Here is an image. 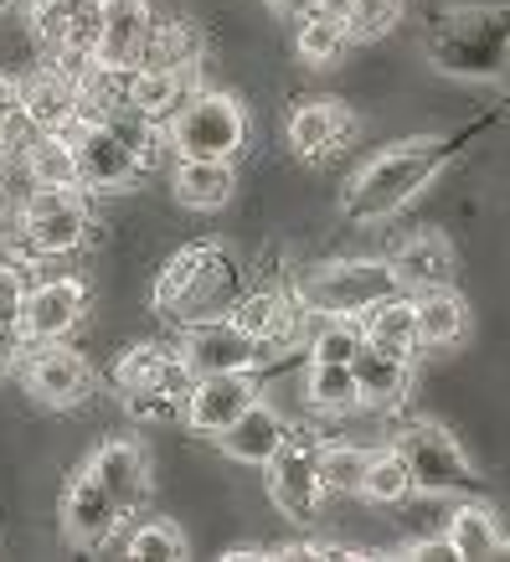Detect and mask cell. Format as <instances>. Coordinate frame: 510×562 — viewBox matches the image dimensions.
Listing matches in <instances>:
<instances>
[{
  "label": "cell",
  "instance_id": "obj_28",
  "mask_svg": "<svg viewBox=\"0 0 510 562\" xmlns=\"http://www.w3.org/2000/svg\"><path fill=\"white\" fill-rule=\"evenodd\" d=\"M412 305H418L423 351H454V346L469 336V305H464V294H454V284L412 294Z\"/></svg>",
  "mask_w": 510,
  "mask_h": 562
},
{
  "label": "cell",
  "instance_id": "obj_42",
  "mask_svg": "<svg viewBox=\"0 0 510 562\" xmlns=\"http://www.w3.org/2000/svg\"><path fill=\"white\" fill-rule=\"evenodd\" d=\"M21 357H26V341H21V330H16V325H0V372H11Z\"/></svg>",
  "mask_w": 510,
  "mask_h": 562
},
{
  "label": "cell",
  "instance_id": "obj_22",
  "mask_svg": "<svg viewBox=\"0 0 510 562\" xmlns=\"http://www.w3.org/2000/svg\"><path fill=\"white\" fill-rule=\"evenodd\" d=\"M284 434H290V424H284V413L273 408V403H248V413H242L233 428H222L217 443H222V454L227 460H238V464H263L273 460V449L284 443Z\"/></svg>",
  "mask_w": 510,
  "mask_h": 562
},
{
  "label": "cell",
  "instance_id": "obj_30",
  "mask_svg": "<svg viewBox=\"0 0 510 562\" xmlns=\"http://www.w3.org/2000/svg\"><path fill=\"white\" fill-rule=\"evenodd\" d=\"M21 176L26 187H78V155L63 130H36V139L21 150Z\"/></svg>",
  "mask_w": 510,
  "mask_h": 562
},
{
  "label": "cell",
  "instance_id": "obj_13",
  "mask_svg": "<svg viewBox=\"0 0 510 562\" xmlns=\"http://www.w3.org/2000/svg\"><path fill=\"white\" fill-rule=\"evenodd\" d=\"M88 315V284L78 273H52L42 284L26 290V305H21V341L42 346V341H68L72 330L83 325Z\"/></svg>",
  "mask_w": 510,
  "mask_h": 562
},
{
  "label": "cell",
  "instance_id": "obj_36",
  "mask_svg": "<svg viewBox=\"0 0 510 562\" xmlns=\"http://www.w3.org/2000/svg\"><path fill=\"white\" fill-rule=\"evenodd\" d=\"M366 501H376V506H403L408 495H418V480H412L408 460L397 454V449H376L372 454V470H366Z\"/></svg>",
  "mask_w": 510,
  "mask_h": 562
},
{
  "label": "cell",
  "instance_id": "obj_17",
  "mask_svg": "<svg viewBox=\"0 0 510 562\" xmlns=\"http://www.w3.org/2000/svg\"><path fill=\"white\" fill-rule=\"evenodd\" d=\"M356 135V109L345 99H305L290 114V150L299 160H330Z\"/></svg>",
  "mask_w": 510,
  "mask_h": 562
},
{
  "label": "cell",
  "instance_id": "obj_21",
  "mask_svg": "<svg viewBox=\"0 0 510 562\" xmlns=\"http://www.w3.org/2000/svg\"><path fill=\"white\" fill-rule=\"evenodd\" d=\"M392 269L403 279L408 294H423V290H443L454 284V248L443 238L439 227H418L412 238H403V248L392 254Z\"/></svg>",
  "mask_w": 510,
  "mask_h": 562
},
{
  "label": "cell",
  "instance_id": "obj_1",
  "mask_svg": "<svg viewBox=\"0 0 510 562\" xmlns=\"http://www.w3.org/2000/svg\"><path fill=\"white\" fill-rule=\"evenodd\" d=\"M443 160H449V139L439 135H412L387 145V150H376L366 166H356V176L340 191V217L366 222V227L397 217L439 176Z\"/></svg>",
  "mask_w": 510,
  "mask_h": 562
},
{
  "label": "cell",
  "instance_id": "obj_15",
  "mask_svg": "<svg viewBox=\"0 0 510 562\" xmlns=\"http://www.w3.org/2000/svg\"><path fill=\"white\" fill-rule=\"evenodd\" d=\"M248 403H258V382L253 372H217V376H196V387L186 392V418L181 424L202 439H217L222 428H233L248 413Z\"/></svg>",
  "mask_w": 510,
  "mask_h": 562
},
{
  "label": "cell",
  "instance_id": "obj_9",
  "mask_svg": "<svg viewBox=\"0 0 510 562\" xmlns=\"http://www.w3.org/2000/svg\"><path fill=\"white\" fill-rule=\"evenodd\" d=\"M392 449L408 460L412 480H418V495H460V491H475L479 485L475 464L464 454V443L443 424H433V418H408V424H397Z\"/></svg>",
  "mask_w": 510,
  "mask_h": 562
},
{
  "label": "cell",
  "instance_id": "obj_32",
  "mask_svg": "<svg viewBox=\"0 0 510 562\" xmlns=\"http://www.w3.org/2000/svg\"><path fill=\"white\" fill-rule=\"evenodd\" d=\"M305 397L315 413H356L361 382L351 361H309L305 367Z\"/></svg>",
  "mask_w": 510,
  "mask_h": 562
},
{
  "label": "cell",
  "instance_id": "obj_18",
  "mask_svg": "<svg viewBox=\"0 0 510 562\" xmlns=\"http://www.w3.org/2000/svg\"><path fill=\"white\" fill-rule=\"evenodd\" d=\"M155 32L150 0H99V47L93 57L109 68H139Z\"/></svg>",
  "mask_w": 510,
  "mask_h": 562
},
{
  "label": "cell",
  "instance_id": "obj_31",
  "mask_svg": "<svg viewBox=\"0 0 510 562\" xmlns=\"http://www.w3.org/2000/svg\"><path fill=\"white\" fill-rule=\"evenodd\" d=\"M449 542L460 552L464 562L469 558H506L510 542L506 531H500V516L490 506H479V501H464L460 512L449 516Z\"/></svg>",
  "mask_w": 510,
  "mask_h": 562
},
{
  "label": "cell",
  "instance_id": "obj_14",
  "mask_svg": "<svg viewBox=\"0 0 510 562\" xmlns=\"http://www.w3.org/2000/svg\"><path fill=\"white\" fill-rule=\"evenodd\" d=\"M120 527H124L120 501L103 491V480L83 464V470L68 480V491H63V537H68L72 547L93 552V547L114 542V531Z\"/></svg>",
  "mask_w": 510,
  "mask_h": 562
},
{
  "label": "cell",
  "instance_id": "obj_7",
  "mask_svg": "<svg viewBox=\"0 0 510 562\" xmlns=\"http://www.w3.org/2000/svg\"><path fill=\"white\" fill-rule=\"evenodd\" d=\"M320 449L325 439L309 424H290L284 443L273 449V460L263 464V485H269L273 512L294 521V527H309L320 516L325 485H320Z\"/></svg>",
  "mask_w": 510,
  "mask_h": 562
},
{
  "label": "cell",
  "instance_id": "obj_43",
  "mask_svg": "<svg viewBox=\"0 0 510 562\" xmlns=\"http://www.w3.org/2000/svg\"><path fill=\"white\" fill-rule=\"evenodd\" d=\"M21 114V78L0 72V124H11Z\"/></svg>",
  "mask_w": 510,
  "mask_h": 562
},
{
  "label": "cell",
  "instance_id": "obj_5",
  "mask_svg": "<svg viewBox=\"0 0 510 562\" xmlns=\"http://www.w3.org/2000/svg\"><path fill=\"white\" fill-rule=\"evenodd\" d=\"M294 290L315 315H356L361 321L372 305L403 290V279L392 269V258H336V263L309 269Z\"/></svg>",
  "mask_w": 510,
  "mask_h": 562
},
{
  "label": "cell",
  "instance_id": "obj_19",
  "mask_svg": "<svg viewBox=\"0 0 510 562\" xmlns=\"http://www.w3.org/2000/svg\"><path fill=\"white\" fill-rule=\"evenodd\" d=\"M21 114L36 124V130H68L78 120V72L57 68V63H36L26 78H21Z\"/></svg>",
  "mask_w": 510,
  "mask_h": 562
},
{
  "label": "cell",
  "instance_id": "obj_10",
  "mask_svg": "<svg viewBox=\"0 0 510 562\" xmlns=\"http://www.w3.org/2000/svg\"><path fill=\"white\" fill-rule=\"evenodd\" d=\"M26 32L47 63L83 72L93 63V47H99V0H32Z\"/></svg>",
  "mask_w": 510,
  "mask_h": 562
},
{
  "label": "cell",
  "instance_id": "obj_2",
  "mask_svg": "<svg viewBox=\"0 0 510 562\" xmlns=\"http://www.w3.org/2000/svg\"><path fill=\"white\" fill-rule=\"evenodd\" d=\"M242 294V269L227 243H186L181 254H170L155 279V315H166L170 325H202L222 321L238 305Z\"/></svg>",
  "mask_w": 510,
  "mask_h": 562
},
{
  "label": "cell",
  "instance_id": "obj_12",
  "mask_svg": "<svg viewBox=\"0 0 510 562\" xmlns=\"http://www.w3.org/2000/svg\"><path fill=\"white\" fill-rule=\"evenodd\" d=\"M181 357L196 376H217V372H258L263 361H273V346L238 330L227 321H202L181 330Z\"/></svg>",
  "mask_w": 510,
  "mask_h": 562
},
{
  "label": "cell",
  "instance_id": "obj_40",
  "mask_svg": "<svg viewBox=\"0 0 510 562\" xmlns=\"http://www.w3.org/2000/svg\"><path fill=\"white\" fill-rule=\"evenodd\" d=\"M26 273H21L16 258H0V325H16L21 305H26Z\"/></svg>",
  "mask_w": 510,
  "mask_h": 562
},
{
  "label": "cell",
  "instance_id": "obj_39",
  "mask_svg": "<svg viewBox=\"0 0 510 562\" xmlns=\"http://www.w3.org/2000/svg\"><path fill=\"white\" fill-rule=\"evenodd\" d=\"M120 403L129 418L139 424H170V418H186V397H170V392H120Z\"/></svg>",
  "mask_w": 510,
  "mask_h": 562
},
{
  "label": "cell",
  "instance_id": "obj_44",
  "mask_svg": "<svg viewBox=\"0 0 510 562\" xmlns=\"http://www.w3.org/2000/svg\"><path fill=\"white\" fill-rule=\"evenodd\" d=\"M315 5H325V0H269V11H279V16H305Z\"/></svg>",
  "mask_w": 510,
  "mask_h": 562
},
{
  "label": "cell",
  "instance_id": "obj_3",
  "mask_svg": "<svg viewBox=\"0 0 510 562\" xmlns=\"http://www.w3.org/2000/svg\"><path fill=\"white\" fill-rule=\"evenodd\" d=\"M11 248L21 258H68L93 238V212L83 187H26L11 217Z\"/></svg>",
  "mask_w": 510,
  "mask_h": 562
},
{
  "label": "cell",
  "instance_id": "obj_25",
  "mask_svg": "<svg viewBox=\"0 0 510 562\" xmlns=\"http://www.w3.org/2000/svg\"><path fill=\"white\" fill-rule=\"evenodd\" d=\"M238 191V171L233 160H175L170 171V196L186 212H222Z\"/></svg>",
  "mask_w": 510,
  "mask_h": 562
},
{
  "label": "cell",
  "instance_id": "obj_23",
  "mask_svg": "<svg viewBox=\"0 0 510 562\" xmlns=\"http://www.w3.org/2000/svg\"><path fill=\"white\" fill-rule=\"evenodd\" d=\"M351 47H356V36H351V21L340 11V0H325V5H315V11L299 16L294 52H299L305 68H336Z\"/></svg>",
  "mask_w": 510,
  "mask_h": 562
},
{
  "label": "cell",
  "instance_id": "obj_27",
  "mask_svg": "<svg viewBox=\"0 0 510 562\" xmlns=\"http://www.w3.org/2000/svg\"><path fill=\"white\" fill-rule=\"evenodd\" d=\"M191 99V72L181 68H155V63H139L129 72V103H135L139 120L150 124H170L175 109Z\"/></svg>",
  "mask_w": 510,
  "mask_h": 562
},
{
  "label": "cell",
  "instance_id": "obj_35",
  "mask_svg": "<svg viewBox=\"0 0 510 562\" xmlns=\"http://www.w3.org/2000/svg\"><path fill=\"white\" fill-rule=\"evenodd\" d=\"M372 454L376 449H361V443H325L320 449V485H325V495H361L366 491Z\"/></svg>",
  "mask_w": 510,
  "mask_h": 562
},
{
  "label": "cell",
  "instance_id": "obj_29",
  "mask_svg": "<svg viewBox=\"0 0 510 562\" xmlns=\"http://www.w3.org/2000/svg\"><path fill=\"white\" fill-rule=\"evenodd\" d=\"M356 382H361V408H397L408 397V382H412V361L403 357H387L376 346H361L356 351Z\"/></svg>",
  "mask_w": 510,
  "mask_h": 562
},
{
  "label": "cell",
  "instance_id": "obj_45",
  "mask_svg": "<svg viewBox=\"0 0 510 562\" xmlns=\"http://www.w3.org/2000/svg\"><path fill=\"white\" fill-rule=\"evenodd\" d=\"M5 5H11V0H0V11H5Z\"/></svg>",
  "mask_w": 510,
  "mask_h": 562
},
{
  "label": "cell",
  "instance_id": "obj_26",
  "mask_svg": "<svg viewBox=\"0 0 510 562\" xmlns=\"http://www.w3.org/2000/svg\"><path fill=\"white\" fill-rule=\"evenodd\" d=\"M129 72L135 68H109V63H88L78 72V120H99V124H124L135 120V103H129Z\"/></svg>",
  "mask_w": 510,
  "mask_h": 562
},
{
  "label": "cell",
  "instance_id": "obj_38",
  "mask_svg": "<svg viewBox=\"0 0 510 562\" xmlns=\"http://www.w3.org/2000/svg\"><path fill=\"white\" fill-rule=\"evenodd\" d=\"M340 11L351 21L356 42H376V36H387L403 21V0H340Z\"/></svg>",
  "mask_w": 510,
  "mask_h": 562
},
{
  "label": "cell",
  "instance_id": "obj_33",
  "mask_svg": "<svg viewBox=\"0 0 510 562\" xmlns=\"http://www.w3.org/2000/svg\"><path fill=\"white\" fill-rule=\"evenodd\" d=\"M202 52H206L202 26H196V21H186V16H175V21H155L150 47H145V63H155V68L196 72V68H202Z\"/></svg>",
  "mask_w": 510,
  "mask_h": 562
},
{
  "label": "cell",
  "instance_id": "obj_24",
  "mask_svg": "<svg viewBox=\"0 0 510 562\" xmlns=\"http://www.w3.org/2000/svg\"><path fill=\"white\" fill-rule=\"evenodd\" d=\"M361 330H366V346L387 351V357H403L412 361L423 351V336H418V305H412L408 290L387 294L382 305H372L361 315Z\"/></svg>",
  "mask_w": 510,
  "mask_h": 562
},
{
  "label": "cell",
  "instance_id": "obj_16",
  "mask_svg": "<svg viewBox=\"0 0 510 562\" xmlns=\"http://www.w3.org/2000/svg\"><path fill=\"white\" fill-rule=\"evenodd\" d=\"M114 387L120 392H170V397H186V392L196 387V372L186 367L181 346L139 341L114 361Z\"/></svg>",
  "mask_w": 510,
  "mask_h": 562
},
{
  "label": "cell",
  "instance_id": "obj_41",
  "mask_svg": "<svg viewBox=\"0 0 510 562\" xmlns=\"http://www.w3.org/2000/svg\"><path fill=\"white\" fill-rule=\"evenodd\" d=\"M403 558L433 562V558H460V552H454V542H449V531H439V537H423V542H408V547H403Z\"/></svg>",
  "mask_w": 510,
  "mask_h": 562
},
{
  "label": "cell",
  "instance_id": "obj_37",
  "mask_svg": "<svg viewBox=\"0 0 510 562\" xmlns=\"http://www.w3.org/2000/svg\"><path fill=\"white\" fill-rule=\"evenodd\" d=\"M124 552L139 562H175L186 558V531L166 521V516H150V521H139L129 537H124Z\"/></svg>",
  "mask_w": 510,
  "mask_h": 562
},
{
  "label": "cell",
  "instance_id": "obj_6",
  "mask_svg": "<svg viewBox=\"0 0 510 562\" xmlns=\"http://www.w3.org/2000/svg\"><path fill=\"white\" fill-rule=\"evenodd\" d=\"M135 130H139V114L124 124L72 120L63 135L72 139V155H78V187L93 191V196H114V191L135 187L139 176H145Z\"/></svg>",
  "mask_w": 510,
  "mask_h": 562
},
{
  "label": "cell",
  "instance_id": "obj_34",
  "mask_svg": "<svg viewBox=\"0 0 510 562\" xmlns=\"http://www.w3.org/2000/svg\"><path fill=\"white\" fill-rule=\"evenodd\" d=\"M361 346H366V330L356 315H309V361H356Z\"/></svg>",
  "mask_w": 510,
  "mask_h": 562
},
{
  "label": "cell",
  "instance_id": "obj_20",
  "mask_svg": "<svg viewBox=\"0 0 510 562\" xmlns=\"http://www.w3.org/2000/svg\"><path fill=\"white\" fill-rule=\"evenodd\" d=\"M88 470L103 480V491L120 501L124 516H135L145 501H150V460H145V449H139L135 439H109L93 449V460H88Z\"/></svg>",
  "mask_w": 510,
  "mask_h": 562
},
{
  "label": "cell",
  "instance_id": "obj_11",
  "mask_svg": "<svg viewBox=\"0 0 510 562\" xmlns=\"http://www.w3.org/2000/svg\"><path fill=\"white\" fill-rule=\"evenodd\" d=\"M26 392H32L42 408H83L93 387H99V372L83 351H72L68 341H42L26 346Z\"/></svg>",
  "mask_w": 510,
  "mask_h": 562
},
{
  "label": "cell",
  "instance_id": "obj_4",
  "mask_svg": "<svg viewBox=\"0 0 510 562\" xmlns=\"http://www.w3.org/2000/svg\"><path fill=\"white\" fill-rule=\"evenodd\" d=\"M170 155L175 160H238L248 150V109L233 93H212V88H191V99L175 109V120L166 124Z\"/></svg>",
  "mask_w": 510,
  "mask_h": 562
},
{
  "label": "cell",
  "instance_id": "obj_8",
  "mask_svg": "<svg viewBox=\"0 0 510 562\" xmlns=\"http://www.w3.org/2000/svg\"><path fill=\"white\" fill-rule=\"evenodd\" d=\"M428 52L443 72L490 78L510 63V11H449Z\"/></svg>",
  "mask_w": 510,
  "mask_h": 562
}]
</instances>
